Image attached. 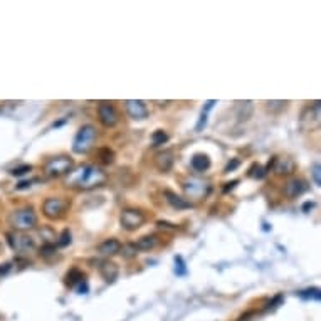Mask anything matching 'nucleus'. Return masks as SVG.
<instances>
[{"label": "nucleus", "instance_id": "2eb2a0df", "mask_svg": "<svg viewBox=\"0 0 321 321\" xmlns=\"http://www.w3.org/2000/svg\"><path fill=\"white\" fill-rule=\"evenodd\" d=\"M272 167H274V172L277 175H291L296 169L294 162L287 156H284V158L274 156V164H272Z\"/></svg>", "mask_w": 321, "mask_h": 321}, {"label": "nucleus", "instance_id": "6e6552de", "mask_svg": "<svg viewBox=\"0 0 321 321\" xmlns=\"http://www.w3.org/2000/svg\"><path fill=\"white\" fill-rule=\"evenodd\" d=\"M184 190L192 199H202L209 194L210 184L205 180H200V179H189L184 182Z\"/></svg>", "mask_w": 321, "mask_h": 321}, {"label": "nucleus", "instance_id": "4be33fe9", "mask_svg": "<svg viewBox=\"0 0 321 321\" xmlns=\"http://www.w3.org/2000/svg\"><path fill=\"white\" fill-rule=\"evenodd\" d=\"M214 104H215L214 99H209V101L205 103V106L202 109V114H200V119H199L197 126H195V130H197V131H202L204 128H205V124H207V114H209L210 109L214 108Z\"/></svg>", "mask_w": 321, "mask_h": 321}, {"label": "nucleus", "instance_id": "4c0bfd02", "mask_svg": "<svg viewBox=\"0 0 321 321\" xmlns=\"http://www.w3.org/2000/svg\"><path fill=\"white\" fill-rule=\"evenodd\" d=\"M4 251V246H2V242H0V252H2Z\"/></svg>", "mask_w": 321, "mask_h": 321}, {"label": "nucleus", "instance_id": "6ab92c4d", "mask_svg": "<svg viewBox=\"0 0 321 321\" xmlns=\"http://www.w3.org/2000/svg\"><path fill=\"white\" fill-rule=\"evenodd\" d=\"M158 244H160V239L155 234H148V236H143L138 239V242L135 244L138 251H153Z\"/></svg>", "mask_w": 321, "mask_h": 321}, {"label": "nucleus", "instance_id": "9b49d317", "mask_svg": "<svg viewBox=\"0 0 321 321\" xmlns=\"http://www.w3.org/2000/svg\"><path fill=\"white\" fill-rule=\"evenodd\" d=\"M124 109H126L128 116L131 119H145L148 118V106L141 99H128L124 101Z\"/></svg>", "mask_w": 321, "mask_h": 321}, {"label": "nucleus", "instance_id": "c756f323", "mask_svg": "<svg viewBox=\"0 0 321 321\" xmlns=\"http://www.w3.org/2000/svg\"><path fill=\"white\" fill-rule=\"evenodd\" d=\"M175 272H177V276H185L187 274V267H185L184 257L182 256L175 257Z\"/></svg>", "mask_w": 321, "mask_h": 321}, {"label": "nucleus", "instance_id": "412c9836", "mask_svg": "<svg viewBox=\"0 0 321 321\" xmlns=\"http://www.w3.org/2000/svg\"><path fill=\"white\" fill-rule=\"evenodd\" d=\"M236 111H237L239 121H247L254 113V103L252 101H239Z\"/></svg>", "mask_w": 321, "mask_h": 321}, {"label": "nucleus", "instance_id": "7ed1b4c3", "mask_svg": "<svg viewBox=\"0 0 321 321\" xmlns=\"http://www.w3.org/2000/svg\"><path fill=\"white\" fill-rule=\"evenodd\" d=\"M98 138V131L93 124H84V126L79 128L78 135H76L73 141V151L78 153V155H84L88 153L91 148L94 146V141Z\"/></svg>", "mask_w": 321, "mask_h": 321}, {"label": "nucleus", "instance_id": "4468645a", "mask_svg": "<svg viewBox=\"0 0 321 321\" xmlns=\"http://www.w3.org/2000/svg\"><path fill=\"white\" fill-rule=\"evenodd\" d=\"M99 274H101V277L106 282H114L118 279L119 269L113 261H103L99 264Z\"/></svg>", "mask_w": 321, "mask_h": 321}, {"label": "nucleus", "instance_id": "39448f33", "mask_svg": "<svg viewBox=\"0 0 321 321\" xmlns=\"http://www.w3.org/2000/svg\"><path fill=\"white\" fill-rule=\"evenodd\" d=\"M145 214L138 209H124L121 215H119V222H121V227L126 229V231H136L140 229L143 224H145Z\"/></svg>", "mask_w": 321, "mask_h": 321}, {"label": "nucleus", "instance_id": "c9c22d12", "mask_svg": "<svg viewBox=\"0 0 321 321\" xmlns=\"http://www.w3.org/2000/svg\"><path fill=\"white\" fill-rule=\"evenodd\" d=\"M237 184H239V180L229 182V184H226V187H224V192H226V194H227V192H229V190H232V189H234V187H236Z\"/></svg>", "mask_w": 321, "mask_h": 321}, {"label": "nucleus", "instance_id": "ddd939ff", "mask_svg": "<svg viewBox=\"0 0 321 321\" xmlns=\"http://www.w3.org/2000/svg\"><path fill=\"white\" fill-rule=\"evenodd\" d=\"M174 151L172 150H164L160 153H156L155 155V167L160 172H170L172 167H174Z\"/></svg>", "mask_w": 321, "mask_h": 321}, {"label": "nucleus", "instance_id": "2f4dec72", "mask_svg": "<svg viewBox=\"0 0 321 321\" xmlns=\"http://www.w3.org/2000/svg\"><path fill=\"white\" fill-rule=\"evenodd\" d=\"M69 244H71V231H69V229H64V231H62V234L59 236L57 246H59V247H66V246H69Z\"/></svg>", "mask_w": 321, "mask_h": 321}, {"label": "nucleus", "instance_id": "72a5a7b5", "mask_svg": "<svg viewBox=\"0 0 321 321\" xmlns=\"http://www.w3.org/2000/svg\"><path fill=\"white\" fill-rule=\"evenodd\" d=\"M239 165H241V160H237V158H234L232 162H229V164L226 165V169H224V174H231V172L236 170Z\"/></svg>", "mask_w": 321, "mask_h": 321}, {"label": "nucleus", "instance_id": "cd10ccee", "mask_svg": "<svg viewBox=\"0 0 321 321\" xmlns=\"http://www.w3.org/2000/svg\"><path fill=\"white\" fill-rule=\"evenodd\" d=\"M264 104L271 113H281L287 108V101H266Z\"/></svg>", "mask_w": 321, "mask_h": 321}, {"label": "nucleus", "instance_id": "393cba45", "mask_svg": "<svg viewBox=\"0 0 321 321\" xmlns=\"http://www.w3.org/2000/svg\"><path fill=\"white\" fill-rule=\"evenodd\" d=\"M119 252L123 254L124 259H133V257H136L138 249H136V246L133 242H128V244H124V246H121Z\"/></svg>", "mask_w": 321, "mask_h": 321}, {"label": "nucleus", "instance_id": "dca6fc26", "mask_svg": "<svg viewBox=\"0 0 321 321\" xmlns=\"http://www.w3.org/2000/svg\"><path fill=\"white\" fill-rule=\"evenodd\" d=\"M164 197H165L167 202H169V204L172 205V207L177 209V210L192 209V204L189 202V200L182 199L180 195H177L175 192H172V190H165V192H164Z\"/></svg>", "mask_w": 321, "mask_h": 321}, {"label": "nucleus", "instance_id": "f03ea898", "mask_svg": "<svg viewBox=\"0 0 321 321\" xmlns=\"http://www.w3.org/2000/svg\"><path fill=\"white\" fill-rule=\"evenodd\" d=\"M9 226L16 229L17 232L31 231L37 226V214L32 207H21L16 209L9 215Z\"/></svg>", "mask_w": 321, "mask_h": 321}, {"label": "nucleus", "instance_id": "423d86ee", "mask_svg": "<svg viewBox=\"0 0 321 321\" xmlns=\"http://www.w3.org/2000/svg\"><path fill=\"white\" fill-rule=\"evenodd\" d=\"M73 167H74V162L71 160L69 156H54L46 164L44 170L46 174L51 177H61L64 174H69V172L73 170Z\"/></svg>", "mask_w": 321, "mask_h": 321}, {"label": "nucleus", "instance_id": "b1692460", "mask_svg": "<svg viewBox=\"0 0 321 321\" xmlns=\"http://www.w3.org/2000/svg\"><path fill=\"white\" fill-rule=\"evenodd\" d=\"M247 175L254 180H262L266 177V169L261 164H252L251 167H249Z\"/></svg>", "mask_w": 321, "mask_h": 321}, {"label": "nucleus", "instance_id": "bb28decb", "mask_svg": "<svg viewBox=\"0 0 321 321\" xmlns=\"http://www.w3.org/2000/svg\"><path fill=\"white\" fill-rule=\"evenodd\" d=\"M167 141H169V135H167L164 130H156V131L151 133L153 146H160V145H164V143H167Z\"/></svg>", "mask_w": 321, "mask_h": 321}, {"label": "nucleus", "instance_id": "f257e3e1", "mask_svg": "<svg viewBox=\"0 0 321 321\" xmlns=\"http://www.w3.org/2000/svg\"><path fill=\"white\" fill-rule=\"evenodd\" d=\"M104 182V174L99 169L93 165H84L73 172L68 177V184L74 187H83V189H89V187L99 185Z\"/></svg>", "mask_w": 321, "mask_h": 321}, {"label": "nucleus", "instance_id": "f3484780", "mask_svg": "<svg viewBox=\"0 0 321 321\" xmlns=\"http://www.w3.org/2000/svg\"><path fill=\"white\" fill-rule=\"evenodd\" d=\"M119 249H121L119 241H116V239H106V241H103L98 246V252L103 254V256H114V254L119 252Z\"/></svg>", "mask_w": 321, "mask_h": 321}, {"label": "nucleus", "instance_id": "e433bc0d", "mask_svg": "<svg viewBox=\"0 0 321 321\" xmlns=\"http://www.w3.org/2000/svg\"><path fill=\"white\" fill-rule=\"evenodd\" d=\"M313 207H314V202H306V204L303 205V210H304V212H308V210L313 209Z\"/></svg>", "mask_w": 321, "mask_h": 321}, {"label": "nucleus", "instance_id": "20e7f679", "mask_svg": "<svg viewBox=\"0 0 321 321\" xmlns=\"http://www.w3.org/2000/svg\"><path fill=\"white\" fill-rule=\"evenodd\" d=\"M71 202L62 197H49L42 204V212L49 220H59L68 214Z\"/></svg>", "mask_w": 321, "mask_h": 321}, {"label": "nucleus", "instance_id": "f8f14e48", "mask_svg": "<svg viewBox=\"0 0 321 321\" xmlns=\"http://www.w3.org/2000/svg\"><path fill=\"white\" fill-rule=\"evenodd\" d=\"M306 189H308V185H306L304 180H301V179H291L286 184V187H284V194H286V197L296 199V197H299V195H303L304 192H306Z\"/></svg>", "mask_w": 321, "mask_h": 321}, {"label": "nucleus", "instance_id": "7c9ffc66", "mask_svg": "<svg viewBox=\"0 0 321 321\" xmlns=\"http://www.w3.org/2000/svg\"><path fill=\"white\" fill-rule=\"evenodd\" d=\"M311 175H313V180L316 185H321V165L318 162H314L313 165H311Z\"/></svg>", "mask_w": 321, "mask_h": 321}, {"label": "nucleus", "instance_id": "5701e85b", "mask_svg": "<svg viewBox=\"0 0 321 321\" xmlns=\"http://www.w3.org/2000/svg\"><path fill=\"white\" fill-rule=\"evenodd\" d=\"M98 158H99V162H101V164L109 165V164H113V162H114V151L109 146H103V148H99V150H98Z\"/></svg>", "mask_w": 321, "mask_h": 321}, {"label": "nucleus", "instance_id": "473e14b6", "mask_svg": "<svg viewBox=\"0 0 321 321\" xmlns=\"http://www.w3.org/2000/svg\"><path fill=\"white\" fill-rule=\"evenodd\" d=\"M31 170H32L31 165H21V167H17V169H14V170L11 172V174H12L14 177H22V175L29 174Z\"/></svg>", "mask_w": 321, "mask_h": 321}, {"label": "nucleus", "instance_id": "1a4fd4ad", "mask_svg": "<svg viewBox=\"0 0 321 321\" xmlns=\"http://www.w3.org/2000/svg\"><path fill=\"white\" fill-rule=\"evenodd\" d=\"M319 101H316L313 106H308L301 114V128L303 130H318L319 128Z\"/></svg>", "mask_w": 321, "mask_h": 321}, {"label": "nucleus", "instance_id": "aec40b11", "mask_svg": "<svg viewBox=\"0 0 321 321\" xmlns=\"http://www.w3.org/2000/svg\"><path fill=\"white\" fill-rule=\"evenodd\" d=\"M190 165L195 172H207L210 169V158L205 153H197L192 156Z\"/></svg>", "mask_w": 321, "mask_h": 321}, {"label": "nucleus", "instance_id": "a211bd4d", "mask_svg": "<svg viewBox=\"0 0 321 321\" xmlns=\"http://www.w3.org/2000/svg\"><path fill=\"white\" fill-rule=\"evenodd\" d=\"M84 279H86L84 272L81 269H78V267H71V269L66 272V276H64L66 286H69V287H74L76 284H83Z\"/></svg>", "mask_w": 321, "mask_h": 321}, {"label": "nucleus", "instance_id": "9d476101", "mask_svg": "<svg viewBox=\"0 0 321 321\" xmlns=\"http://www.w3.org/2000/svg\"><path fill=\"white\" fill-rule=\"evenodd\" d=\"M7 239H9V244H11V247L14 251L17 252H27V251H32L34 249V239L29 237V236H24L22 232H16V234H7Z\"/></svg>", "mask_w": 321, "mask_h": 321}, {"label": "nucleus", "instance_id": "0eeeda50", "mask_svg": "<svg viewBox=\"0 0 321 321\" xmlns=\"http://www.w3.org/2000/svg\"><path fill=\"white\" fill-rule=\"evenodd\" d=\"M98 118L103 126L106 128H114L119 121V114L116 111V108L108 101H103L98 104Z\"/></svg>", "mask_w": 321, "mask_h": 321}, {"label": "nucleus", "instance_id": "c85d7f7f", "mask_svg": "<svg viewBox=\"0 0 321 321\" xmlns=\"http://www.w3.org/2000/svg\"><path fill=\"white\" fill-rule=\"evenodd\" d=\"M299 296H301L303 299H319V298H321V293H319L318 287H309V289L301 291Z\"/></svg>", "mask_w": 321, "mask_h": 321}, {"label": "nucleus", "instance_id": "f704fd0d", "mask_svg": "<svg viewBox=\"0 0 321 321\" xmlns=\"http://www.w3.org/2000/svg\"><path fill=\"white\" fill-rule=\"evenodd\" d=\"M158 227H162V229H170V231H175V229H177V226H174V224H169V222H162V220H160V222H158Z\"/></svg>", "mask_w": 321, "mask_h": 321}, {"label": "nucleus", "instance_id": "a878e982", "mask_svg": "<svg viewBox=\"0 0 321 321\" xmlns=\"http://www.w3.org/2000/svg\"><path fill=\"white\" fill-rule=\"evenodd\" d=\"M39 254H41L42 257H44V259L51 261L52 257H56V256H57V249H56L54 244H44V246L41 247Z\"/></svg>", "mask_w": 321, "mask_h": 321}]
</instances>
